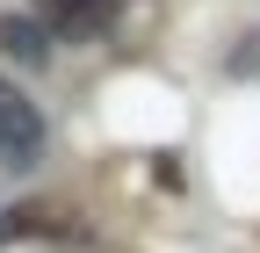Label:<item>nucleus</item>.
<instances>
[{
    "label": "nucleus",
    "mask_w": 260,
    "mask_h": 253,
    "mask_svg": "<svg viewBox=\"0 0 260 253\" xmlns=\"http://www.w3.org/2000/svg\"><path fill=\"white\" fill-rule=\"evenodd\" d=\"M44 160V116L15 94V80H0V167H37Z\"/></svg>",
    "instance_id": "1"
},
{
    "label": "nucleus",
    "mask_w": 260,
    "mask_h": 253,
    "mask_svg": "<svg viewBox=\"0 0 260 253\" xmlns=\"http://www.w3.org/2000/svg\"><path fill=\"white\" fill-rule=\"evenodd\" d=\"M37 15L58 44H94V37H109L116 0H37Z\"/></svg>",
    "instance_id": "3"
},
{
    "label": "nucleus",
    "mask_w": 260,
    "mask_h": 253,
    "mask_svg": "<svg viewBox=\"0 0 260 253\" xmlns=\"http://www.w3.org/2000/svg\"><path fill=\"white\" fill-rule=\"evenodd\" d=\"M0 44H8L22 66H44V29L37 22H0Z\"/></svg>",
    "instance_id": "4"
},
{
    "label": "nucleus",
    "mask_w": 260,
    "mask_h": 253,
    "mask_svg": "<svg viewBox=\"0 0 260 253\" xmlns=\"http://www.w3.org/2000/svg\"><path fill=\"white\" fill-rule=\"evenodd\" d=\"M80 232H87V217L73 203H58V196L15 203L8 217H0V239H80Z\"/></svg>",
    "instance_id": "2"
}]
</instances>
